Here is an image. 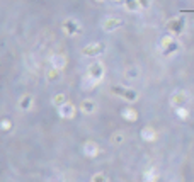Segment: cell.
<instances>
[{"label":"cell","mask_w":194,"mask_h":182,"mask_svg":"<svg viewBox=\"0 0 194 182\" xmlns=\"http://www.w3.org/2000/svg\"><path fill=\"white\" fill-rule=\"evenodd\" d=\"M84 109L85 111H92V102H89V101L84 102Z\"/></svg>","instance_id":"obj_2"},{"label":"cell","mask_w":194,"mask_h":182,"mask_svg":"<svg viewBox=\"0 0 194 182\" xmlns=\"http://www.w3.org/2000/svg\"><path fill=\"white\" fill-rule=\"evenodd\" d=\"M62 114H63V116H72V114H73V106H72V104H63Z\"/></svg>","instance_id":"obj_1"}]
</instances>
